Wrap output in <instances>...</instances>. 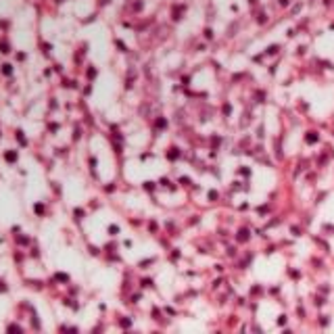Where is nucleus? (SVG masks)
I'll list each match as a JSON object with an SVG mask.
<instances>
[{"instance_id": "f257e3e1", "label": "nucleus", "mask_w": 334, "mask_h": 334, "mask_svg": "<svg viewBox=\"0 0 334 334\" xmlns=\"http://www.w3.org/2000/svg\"><path fill=\"white\" fill-rule=\"evenodd\" d=\"M317 140V136H315V132H309L307 134V142H315Z\"/></svg>"}, {"instance_id": "f03ea898", "label": "nucleus", "mask_w": 334, "mask_h": 334, "mask_svg": "<svg viewBox=\"0 0 334 334\" xmlns=\"http://www.w3.org/2000/svg\"><path fill=\"white\" fill-rule=\"evenodd\" d=\"M240 240H247L249 238V232H247V230H240V236H238Z\"/></svg>"}]
</instances>
